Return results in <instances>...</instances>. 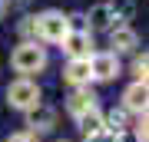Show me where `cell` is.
Instances as JSON below:
<instances>
[{"instance_id": "1", "label": "cell", "mask_w": 149, "mask_h": 142, "mask_svg": "<svg viewBox=\"0 0 149 142\" xmlns=\"http://www.w3.org/2000/svg\"><path fill=\"white\" fill-rule=\"evenodd\" d=\"M47 63H50L47 46H40L37 40H23L20 46L10 53L13 73H20V76H27V79H33V73H43V69H47Z\"/></svg>"}, {"instance_id": "2", "label": "cell", "mask_w": 149, "mask_h": 142, "mask_svg": "<svg viewBox=\"0 0 149 142\" xmlns=\"http://www.w3.org/2000/svg\"><path fill=\"white\" fill-rule=\"evenodd\" d=\"M73 30L70 17L63 10H43L33 17V33H37V43H63V37Z\"/></svg>"}, {"instance_id": "3", "label": "cell", "mask_w": 149, "mask_h": 142, "mask_svg": "<svg viewBox=\"0 0 149 142\" xmlns=\"http://www.w3.org/2000/svg\"><path fill=\"white\" fill-rule=\"evenodd\" d=\"M40 86L37 79H27V76H17L10 86H7V106L17 112H30L33 106H40Z\"/></svg>"}, {"instance_id": "4", "label": "cell", "mask_w": 149, "mask_h": 142, "mask_svg": "<svg viewBox=\"0 0 149 142\" xmlns=\"http://www.w3.org/2000/svg\"><path fill=\"white\" fill-rule=\"evenodd\" d=\"M123 73V63L116 53L103 50V53H93L90 56V79H96V83H113Z\"/></svg>"}, {"instance_id": "5", "label": "cell", "mask_w": 149, "mask_h": 142, "mask_svg": "<svg viewBox=\"0 0 149 142\" xmlns=\"http://www.w3.org/2000/svg\"><path fill=\"white\" fill-rule=\"evenodd\" d=\"M60 46H63V53H66L70 60H90L93 53H96V50H93V33H90V30H70Z\"/></svg>"}, {"instance_id": "6", "label": "cell", "mask_w": 149, "mask_h": 142, "mask_svg": "<svg viewBox=\"0 0 149 142\" xmlns=\"http://www.w3.org/2000/svg\"><path fill=\"white\" fill-rule=\"evenodd\" d=\"M109 53H139V33L133 30V26H126V23H119V26H113L109 30Z\"/></svg>"}, {"instance_id": "7", "label": "cell", "mask_w": 149, "mask_h": 142, "mask_svg": "<svg viewBox=\"0 0 149 142\" xmlns=\"http://www.w3.org/2000/svg\"><path fill=\"white\" fill-rule=\"evenodd\" d=\"M96 93L90 89V86H73V93L66 96V112L73 119H80L83 112H90V109H96Z\"/></svg>"}, {"instance_id": "8", "label": "cell", "mask_w": 149, "mask_h": 142, "mask_svg": "<svg viewBox=\"0 0 149 142\" xmlns=\"http://www.w3.org/2000/svg\"><path fill=\"white\" fill-rule=\"evenodd\" d=\"M27 132H33V136H40V132H50L56 126V109H50V106H33V109L27 112Z\"/></svg>"}, {"instance_id": "9", "label": "cell", "mask_w": 149, "mask_h": 142, "mask_svg": "<svg viewBox=\"0 0 149 142\" xmlns=\"http://www.w3.org/2000/svg\"><path fill=\"white\" fill-rule=\"evenodd\" d=\"M146 99H149L146 83H133L123 93V109H126L129 116H146Z\"/></svg>"}, {"instance_id": "10", "label": "cell", "mask_w": 149, "mask_h": 142, "mask_svg": "<svg viewBox=\"0 0 149 142\" xmlns=\"http://www.w3.org/2000/svg\"><path fill=\"white\" fill-rule=\"evenodd\" d=\"M86 20H90V33H93V30H113V26H119L113 3H96V7H90Z\"/></svg>"}, {"instance_id": "11", "label": "cell", "mask_w": 149, "mask_h": 142, "mask_svg": "<svg viewBox=\"0 0 149 142\" xmlns=\"http://www.w3.org/2000/svg\"><path fill=\"white\" fill-rule=\"evenodd\" d=\"M63 83L70 86H90V60H66L63 66Z\"/></svg>"}, {"instance_id": "12", "label": "cell", "mask_w": 149, "mask_h": 142, "mask_svg": "<svg viewBox=\"0 0 149 142\" xmlns=\"http://www.w3.org/2000/svg\"><path fill=\"white\" fill-rule=\"evenodd\" d=\"M76 126H80L83 136H90V132H100V129H106V122H103V112H100V106L90 112H83L80 119H76Z\"/></svg>"}, {"instance_id": "13", "label": "cell", "mask_w": 149, "mask_h": 142, "mask_svg": "<svg viewBox=\"0 0 149 142\" xmlns=\"http://www.w3.org/2000/svg\"><path fill=\"white\" fill-rule=\"evenodd\" d=\"M103 122H106V129H109V132H119V129H129V126H133V122H129V112L123 109V106H119V109L113 106L106 116H103Z\"/></svg>"}, {"instance_id": "14", "label": "cell", "mask_w": 149, "mask_h": 142, "mask_svg": "<svg viewBox=\"0 0 149 142\" xmlns=\"http://www.w3.org/2000/svg\"><path fill=\"white\" fill-rule=\"evenodd\" d=\"M146 69H149L146 53H136V60H133V76H136V83H146Z\"/></svg>"}, {"instance_id": "15", "label": "cell", "mask_w": 149, "mask_h": 142, "mask_svg": "<svg viewBox=\"0 0 149 142\" xmlns=\"http://www.w3.org/2000/svg\"><path fill=\"white\" fill-rule=\"evenodd\" d=\"M83 142H116L109 129H100V132H90V136H83Z\"/></svg>"}, {"instance_id": "16", "label": "cell", "mask_w": 149, "mask_h": 142, "mask_svg": "<svg viewBox=\"0 0 149 142\" xmlns=\"http://www.w3.org/2000/svg\"><path fill=\"white\" fill-rule=\"evenodd\" d=\"M3 142H40V136H33V132L23 129V132H13V136H7Z\"/></svg>"}, {"instance_id": "17", "label": "cell", "mask_w": 149, "mask_h": 142, "mask_svg": "<svg viewBox=\"0 0 149 142\" xmlns=\"http://www.w3.org/2000/svg\"><path fill=\"white\" fill-rule=\"evenodd\" d=\"M20 33L27 40H37V33H33V17H23V23H20Z\"/></svg>"}, {"instance_id": "18", "label": "cell", "mask_w": 149, "mask_h": 142, "mask_svg": "<svg viewBox=\"0 0 149 142\" xmlns=\"http://www.w3.org/2000/svg\"><path fill=\"white\" fill-rule=\"evenodd\" d=\"M0 17H3V0H0Z\"/></svg>"}, {"instance_id": "19", "label": "cell", "mask_w": 149, "mask_h": 142, "mask_svg": "<svg viewBox=\"0 0 149 142\" xmlns=\"http://www.w3.org/2000/svg\"><path fill=\"white\" fill-rule=\"evenodd\" d=\"M53 142H70V139H53Z\"/></svg>"}]
</instances>
